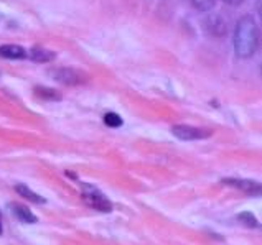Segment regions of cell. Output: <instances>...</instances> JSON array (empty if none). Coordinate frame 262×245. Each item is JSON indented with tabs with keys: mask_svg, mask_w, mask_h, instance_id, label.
I'll list each match as a JSON object with an SVG mask.
<instances>
[{
	"mask_svg": "<svg viewBox=\"0 0 262 245\" xmlns=\"http://www.w3.org/2000/svg\"><path fill=\"white\" fill-rule=\"evenodd\" d=\"M48 76L51 79H55L56 82L60 84H66V86H76V84L84 82V74H81L76 69L71 68H55L48 71Z\"/></svg>",
	"mask_w": 262,
	"mask_h": 245,
	"instance_id": "3",
	"label": "cell"
},
{
	"mask_svg": "<svg viewBox=\"0 0 262 245\" xmlns=\"http://www.w3.org/2000/svg\"><path fill=\"white\" fill-rule=\"evenodd\" d=\"M223 183L228 184V186H233V188H236V189L244 191V193L249 194V196H261V184L256 183V181L226 178V179H223Z\"/></svg>",
	"mask_w": 262,
	"mask_h": 245,
	"instance_id": "5",
	"label": "cell"
},
{
	"mask_svg": "<svg viewBox=\"0 0 262 245\" xmlns=\"http://www.w3.org/2000/svg\"><path fill=\"white\" fill-rule=\"evenodd\" d=\"M30 58L36 63H50L56 58V55L50 50H45V48H40V46H35L31 48L30 51Z\"/></svg>",
	"mask_w": 262,
	"mask_h": 245,
	"instance_id": "9",
	"label": "cell"
},
{
	"mask_svg": "<svg viewBox=\"0 0 262 245\" xmlns=\"http://www.w3.org/2000/svg\"><path fill=\"white\" fill-rule=\"evenodd\" d=\"M122 122L124 120H122L121 115L116 114V112H109V114L104 115V124L108 127H111V129H117V127H121Z\"/></svg>",
	"mask_w": 262,
	"mask_h": 245,
	"instance_id": "13",
	"label": "cell"
},
{
	"mask_svg": "<svg viewBox=\"0 0 262 245\" xmlns=\"http://www.w3.org/2000/svg\"><path fill=\"white\" fill-rule=\"evenodd\" d=\"M15 191H17V193L22 196V198L35 202V204H45V202H46L45 198H41L40 194L33 193V191L28 189V186H25V184H17V186H15Z\"/></svg>",
	"mask_w": 262,
	"mask_h": 245,
	"instance_id": "10",
	"label": "cell"
},
{
	"mask_svg": "<svg viewBox=\"0 0 262 245\" xmlns=\"http://www.w3.org/2000/svg\"><path fill=\"white\" fill-rule=\"evenodd\" d=\"M205 30L211 36H223L226 33V22L221 15H211L205 20Z\"/></svg>",
	"mask_w": 262,
	"mask_h": 245,
	"instance_id": "7",
	"label": "cell"
},
{
	"mask_svg": "<svg viewBox=\"0 0 262 245\" xmlns=\"http://www.w3.org/2000/svg\"><path fill=\"white\" fill-rule=\"evenodd\" d=\"M8 207H10V211H12V214L17 217L18 221H22L23 224H36L38 222V217H36L26 206L18 204V202H10Z\"/></svg>",
	"mask_w": 262,
	"mask_h": 245,
	"instance_id": "6",
	"label": "cell"
},
{
	"mask_svg": "<svg viewBox=\"0 0 262 245\" xmlns=\"http://www.w3.org/2000/svg\"><path fill=\"white\" fill-rule=\"evenodd\" d=\"M259 45V28L253 17L246 15L234 30V51L239 58H251Z\"/></svg>",
	"mask_w": 262,
	"mask_h": 245,
	"instance_id": "1",
	"label": "cell"
},
{
	"mask_svg": "<svg viewBox=\"0 0 262 245\" xmlns=\"http://www.w3.org/2000/svg\"><path fill=\"white\" fill-rule=\"evenodd\" d=\"M0 236H2V214H0Z\"/></svg>",
	"mask_w": 262,
	"mask_h": 245,
	"instance_id": "16",
	"label": "cell"
},
{
	"mask_svg": "<svg viewBox=\"0 0 262 245\" xmlns=\"http://www.w3.org/2000/svg\"><path fill=\"white\" fill-rule=\"evenodd\" d=\"M35 94L38 97L45 99V100H60L61 95L56 92L55 89H50V87H41V86H36L35 87Z\"/></svg>",
	"mask_w": 262,
	"mask_h": 245,
	"instance_id": "11",
	"label": "cell"
},
{
	"mask_svg": "<svg viewBox=\"0 0 262 245\" xmlns=\"http://www.w3.org/2000/svg\"><path fill=\"white\" fill-rule=\"evenodd\" d=\"M224 3H229V5H239L243 0H223Z\"/></svg>",
	"mask_w": 262,
	"mask_h": 245,
	"instance_id": "15",
	"label": "cell"
},
{
	"mask_svg": "<svg viewBox=\"0 0 262 245\" xmlns=\"http://www.w3.org/2000/svg\"><path fill=\"white\" fill-rule=\"evenodd\" d=\"M191 3L200 12H210V10L215 8L216 0H191Z\"/></svg>",
	"mask_w": 262,
	"mask_h": 245,
	"instance_id": "14",
	"label": "cell"
},
{
	"mask_svg": "<svg viewBox=\"0 0 262 245\" xmlns=\"http://www.w3.org/2000/svg\"><path fill=\"white\" fill-rule=\"evenodd\" d=\"M26 50L18 45H2L0 46V58H7V60H23L26 58Z\"/></svg>",
	"mask_w": 262,
	"mask_h": 245,
	"instance_id": "8",
	"label": "cell"
},
{
	"mask_svg": "<svg viewBox=\"0 0 262 245\" xmlns=\"http://www.w3.org/2000/svg\"><path fill=\"white\" fill-rule=\"evenodd\" d=\"M83 199L94 211L112 212V202L108 199V196L93 184H83Z\"/></svg>",
	"mask_w": 262,
	"mask_h": 245,
	"instance_id": "2",
	"label": "cell"
},
{
	"mask_svg": "<svg viewBox=\"0 0 262 245\" xmlns=\"http://www.w3.org/2000/svg\"><path fill=\"white\" fill-rule=\"evenodd\" d=\"M236 219L243 224V226L249 227V229H259V221L256 219V217L251 214V212H243V214H238Z\"/></svg>",
	"mask_w": 262,
	"mask_h": 245,
	"instance_id": "12",
	"label": "cell"
},
{
	"mask_svg": "<svg viewBox=\"0 0 262 245\" xmlns=\"http://www.w3.org/2000/svg\"><path fill=\"white\" fill-rule=\"evenodd\" d=\"M173 135L180 140H201V138H208L211 137V132L210 130H203V129H198V127H191V125H175L173 129Z\"/></svg>",
	"mask_w": 262,
	"mask_h": 245,
	"instance_id": "4",
	"label": "cell"
}]
</instances>
